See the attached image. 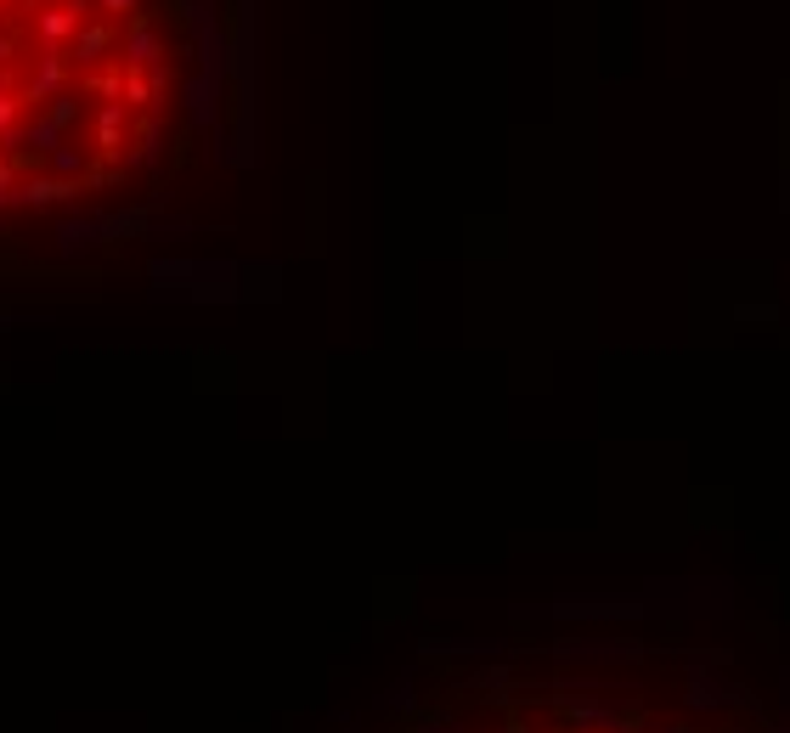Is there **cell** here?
I'll list each match as a JSON object with an SVG mask.
<instances>
[{"label":"cell","mask_w":790,"mask_h":733,"mask_svg":"<svg viewBox=\"0 0 790 733\" xmlns=\"http://www.w3.org/2000/svg\"><path fill=\"white\" fill-rule=\"evenodd\" d=\"M542 733H644V728H610V722H559V728H542Z\"/></svg>","instance_id":"obj_3"},{"label":"cell","mask_w":790,"mask_h":733,"mask_svg":"<svg viewBox=\"0 0 790 733\" xmlns=\"http://www.w3.org/2000/svg\"><path fill=\"white\" fill-rule=\"evenodd\" d=\"M79 23H85V17H79L68 0H57V6H40V12H34V34H40V46H51V51H68V40L79 34Z\"/></svg>","instance_id":"obj_2"},{"label":"cell","mask_w":790,"mask_h":733,"mask_svg":"<svg viewBox=\"0 0 790 733\" xmlns=\"http://www.w3.org/2000/svg\"><path fill=\"white\" fill-rule=\"evenodd\" d=\"M119 68H164V40H158L153 17H130L119 34Z\"/></svg>","instance_id":"obj_1"},{"label":"cell","mask_w":790,"mask_h":733,"mask_svg":"<svg viewBox=\"0 0 790 733\" xmlns=\"http://www.w3.org/2000/svg\"><path fill=\"white\" fill-rule=\"evenodd\" d=\"M12 57H17V40L6 29H0V79H6V68H12Z\"/></svg>","instance_id":"obj_4"}]
</instances>
